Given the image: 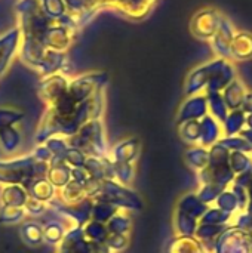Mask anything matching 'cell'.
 <instances>
[{"mask_svg":"<svg viewBox=\"0 0 252 253\" xmlns=\"http://www.w3.org/2000/svg\"><path fill=\"white\" fill-rule=\"evenodd\" d=\"M15 10L22 39L37 42L56 52L68 53V49L79 33L76 28L46 16L37 0H19Z\"/></svg>","mask_w":252,"mask_h":253,"instance_id":"obj_1","label":"cell"},{"mask_svg":"<svg viewBox=\"0 0 252 253\" xmlns=\"http://www.w3.org/2000/svg\"><path fill=\"white\" fill-rule=\"evenodd\" d=\"M18 55L24 64H27L33 70H37L43 76L62 73L68 64V53L52 50L37 42L22 37Z\"/></svg>","mask_w":252,"mask_h":253,"instance_id":"obj_2","label":"cell"},{"mask_svg":"<svg viewBox=\"0 0 252 253\" xmlns=\"http://www.w3.org/2000/svg\"><path fill=\"white\" fill-rule=\"evenodd\" d=\"M92 3L98 12L113 10L129 19L140 21L151 12L157 0H92Z\"/></svg>","mask_w":252,"mask_h":253,"instance_id":"obj_3","label":"cell"},{"mask_svg":"<svg viewBox=\"0 0 252 253\" xmlns=\"http://www.w3.org/2000/svg\"><path fill=\"white\" fill-rule=\"evenodd\" d=\"M214 253H252V233L229 225L217 239Z\"/></svg>","mask_w":252,"mask_h":253,"instance_id":"obj_4","label":"cell"},{"mask_svg":"<svg viewBox=\"0 0 252 253\" xmlns=\"http://www.w3.org/2000/svg\"><path fill=\"white\" fill-rule=\"evenodd\" d=\"M21 43V31L18 27L0 36V76L7 70L15 55H18Z\"/></svg>","mask_w":252,"mask_h":253,"instance_id":"obj_5","label":"cell"},{"mask_svg":"<svg viewBox=\"0 0 252 253\" xmlns=\"http://www.w3.org/2000/svg\"><path fill=\"white\" fill-rule=\"evenodd\" d=\"M64 3L67 6L68 15L76 21L80 30L88 25L98 13L92 0H64Z\"/></svg>","mask_w":252,"mask_h":253,"instance_id":"obj_6","label":"cell"},{"mask_svg":"<svg viewBox=\"0 0 252 253\" xmlns=\"http://www.w3.org/2000/svg\"><path fill=\"white\" fill-rule=\"evenodd\" d=\"M171 253H209L195 236H180Z\"/></svg>","mask_w":252,"mask_h":253,"instance_id":"obj_7","label":"cell"},{"mask_svg":"<svg viewBox=\"0 0 252 253\" xmlns=\"http://www.w3.org/2000/svg\"><path fill=\"white\" fill-rule=\"evenodd\" d=\"M186 160H187L189 166L199 173L208 165V160H209V148H203V147L195 145V147H192V148L187 150Z\"/></svg>","mask_w":252,"mask_h":253,"instance_id":"obj_8","label":"cell"},{"mask_svg":"<svg viewBox=\"0 0 252 253\" xmlns=\"http://www.w3.org/2000/svg\"><path fill=\"white\" fill-rule=\"evenodd\" d=\"M247 123H248V126L252 129V114L248 117V119H247Z\"/></svg>","mask_w":252,"mask_h":253,"instance_id":"obj_9","label":"cell"}]
</instances>
